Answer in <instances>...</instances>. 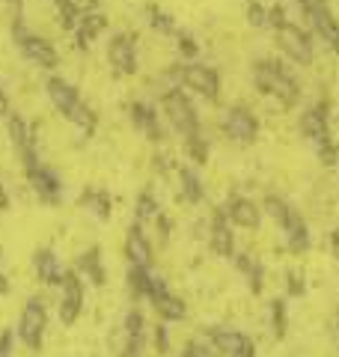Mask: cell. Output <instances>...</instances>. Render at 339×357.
<instances>
[{
	"mask_svg": "<svg viewBox=\"0 0 339 357\" xmlns=\"http://www.w3.org/2000/svg\"><path fill=\"white\" fill-rule=\"evenodd\" d=\"M13 39L18 45V51L24 54L27 63L39 66V69H56V66H60V54H56V48L45 36L33 33L21 15H15V21H13Z\"/></svg>",
	"mask_w": 339,
	"mask_h": 357,
	"instance_id": "1",
	"label": "cell"
},
{
	"mask_svg": "<svg viewBox=\"0 0 339 357\" xmlns=\"http://www.w3.org/2000/svg\"><path fill=\"white\" fill-rule=\"evenodd\" d=\"M253 77H256V86L262 89V93L277 96L282 107H292V105L298 102L301 86H298V81H295V77H292L286 69H282L280 63H274V60H262V63L256 66Z\"/></svg>",
	"mask_w": 339,
	"mask_h": 357,
	"instance_id": "2",
	"label": "cell"
},
{
	"mask_svg": "<svg viewBox=\"0 0 339 357\" xmlns=\"http://www.w3.org/2000/svg\"><path fill=\"white\" fill-rule=\"evenodd\" d=\"M161 107H164V116L167 122L173 126L182 137H194V134H199V116H197V110L194 105H190V98L185 96V89H167V93L161 96Z\"/></svg>",
	"mask_w": 339,
	"mask_h": 357,
	"instance_id": "3",
	"label": "cell"
},
{
	"mask_svg": "<svg viewBox=\"0 0 339 357\" xmlns=\"http://www.w3.org/2000/svg\"><path fill=\"white\" fill-rule=\"evenodd\" d=\"M45 328H48V307H45V301L42 298H27V304L18 316L21 342H24L30 351H39L42 340H45Z\"/></svg>",
	"mask_w": 339,
	"mask_h": 357,
	"instance_id": "4",
	"label": "cell"
},
{
	"mask_svg": "<svg viewBox=\"0 0 339 357\" xmlns=\"http://www.w3.org/2000/svg\"><path fill=\"white\" fill-rule=\"evenodd\" d=\"M81 310H84V280L77 271H66L63 274V283H60V321L63 325H75L81 319Z\"/></svg>",
	"mask_w": 339,
	"mask_h": 357,
	"instance_id": "5",
	"label": "cell"
},
{
	"mask_svg": "<svg viewBox=\"0 0 339 357\" xmlns=\"http://www.w3.org/2000/svg\"><path fill=\"white\" fill-rule=\"evenodd\" d=\"M220 128L235 143H253L259 134V122L247 107H226V114L220 116Z\"/></svg>",
	"mask_w": 339,
	"mask_h": 357,
	"instance_id": "6",
	"label": "cell"
},
{
	"mask_svg": "<svg viewBox=\"0 0 339 357\" xmlns=\"http://www.w3.org/2000/svg\"><path fill=\"white\" fill-rule=\"evenodd\" d=\"M182 84L188 89H194L197 96L209 98V102H214V98L220 96V77H218V72H214L211 66H202V63L182 66Z\"/></svg>",
	"mask_w": 339,
	"mask_h": 357,
	"instance_id": "7",
	"label": "cell"
},
{
	"mask_svg": "<svg viewBox=\"0 0 339 357\" xmlns=\"http://www.w3.org/2000/svg\"><path fill=\"white\" fill-rule=\"evenodd\" d=\"M6 134H9V143H13L15 152H18V158L24 161V167L39 161L36 143H33V128H30V122L24 116H21V114H9L6 116Z\"/></svg>",
	"mask_w": 339,
	"mask_h": 357,
	"instance_id": "8",
	"label": "cell"
},
{
	"mask_svg": "<svg viewBox=\"0 0 339 357\" xmlns=\"http://www.w3.org/2000/svg\"><path fill=\"white\" fill-rule=\"evenodd\" d=\"M24 170H27V182H30V188H33V194H36L42 203H56V199L63 197V182H60V176H56L48 164L36 161V164L24 167Z\"/></svg>",
	"mask_w": 339,
	"mask_h": 357,
	"instance_id": "9",
	"label": "cell"
},
{
	"mask_svg": "<svg viewBox=\"0 0 339 357\" xmlns=\"http://www.w3.org/2000/svg\"><path fill=\"white\" fill-rule=\"evenodd\" d=\"M277 45L282 48V54H289L295 63H301V66L312 63V42L301 27H295V24L277 27Z\"/></svg>",
	"mask_w": 339,
	"mask_h": 357,
	"instance_id": "10",
	"label": "cell"
},
{
	"mask_svg": "<svg viewBox=\"0 0 339 357\" xmlns=\"http://www.w3.org/2000/svg\"><path fill=\"white\" fill-rule=\"evenodd\" d=\"M107 60H110L116 75H134L137 72V45H134V36H128V33H116V36L107 42Z\"/></svg>",
	"mask_w": 339,
	"mask_h": 357,
	"instance_id": "11",
	"label": "cell"
},
{
	"mask_svg": "<svg viewBox=\"0 0 339 357\" xmlns=\"http://www.w3.org/2000/svg\"><path fill=\"white\" fill-rule=\"evenodd\" d=\"M303 9L310 13V21H312V27L315 33L324 39V45L331 48L333 54H339V21L331 15V9L324 6V0H307L303 3Z\"/></svg>",
	"mask_w": 339,
	"mask_h": 357,
	"instance_id": "12",
	"label": "cell"
},
{
	"mask_svg": "<svg viewBox=\"0 0 339 357\" xmlns=\"http://www.w3.org/2000/svg\"><path fill=\"white\" fill-rule=\"evenodd\" d=\"M45 96H48V102L56 107L60 116H69L75 110V105L81 102L77 86L72 81H66V77H60V75H51L48 81H45Z\"/></svg>",
	"mask_w": 339,
	"mask_h": 357,
	"instance_id": "13",
	"label": "cell"
},
{
	"mask_svg": "<svg viewBox=\"0 0 339 357\" xmlns=\"http://www.w3.org/2000/svg\"><path fill=\"white\" fill-rule=\"evenodd\" d=\"M209 340L218 345L223 357H256L253 342L247 340L244 333L232 331V328H218V331H211V337H209Z\"/></svg>",
	"mask_w": 339,
	"mask_h": 357,
	"instance_id": "14",
	"label": "cell"
},
{
	"mask_svg": "<svg viewBox=\"0 0 339 357\" xmlns=\"http://www.w3.org/2000/svg\"><path fill=\"white\" fill-rule=\"evenodd\" d=\"M33 271H36L42 286H51V289L60 286L63 283V274H66L60 259H56V253L51 248H42V250L33 253Z\"/></svg>",
	"mask_w": 339,
	"mask_h": 357,
	"instance_id": "15",
	"label": "cell"
},
{
	"mask_svg": "<svg viewBox=\"0 0 339 357\" xmlns=\"http://www.w3.org/2000/svg\"><path fill=\"white\" fill-rule=\"evenodd\" d=\"M126 253H128V262L131 265H143V268L152 265V244H149V238H146L140 220L128 229V236H126Z\"/></svg>",
	"mask_w": 339,
	"mask_h": 357,
	"instance_id": "16",
	"label": "cell"
},
{
	"mask_svg": "<svg viewBox=\"0 0 339 357\" xmlns=\"http://www.w3.org/2000/svg\"><path fill=\"white\" fill-rule=\"evenodd\" d=\"M107 27V15L98 13V9H84L81 13V21L75 27V36H77V48H86L93 39H98L101 33Z\"/></svg>",
	"mask_w": 339,
	"mask_h": 357,
	"instance_id": "17",
	"label": "cell"
},
{
	"mask_svg": "<svg viewBox=\"0 0 339 357\" xmlns=\"http://www.w3.org/2000/svg\"><path fill=\"white\" fill-rule=\"evenodd\" d=\"M211 250L223 256V259H229V256H235V238H232V229L229 223H226V211H214V220H211Z\"/></svg>",
	"mask_w": 339,
	"mask_h": 357,
	"instance_id": "18",
	"label": "cell"
},
{
	"mask_svg": "<svg viewBox=\"0 0 339 357\" xmlns=\"http://www.w3.org/2000/svg\"><path fill=\"white\" fill-rule=\"evenodd\" d=\"M226 218H229L235 227H241V229H256L259 227V206L250 203V199H244V197H232L229 199V206H226Z\"/></svg>",
	"mask_w": 339,
	"mask_h": 357,
	"instance_id": "19",
	"label": "cell"
},
{
	"mask_svg": "<svg viewBox=\"0 0 339 357\" xmlns=\"http://www.w3.org/2000/svg\"><path fill=\"white\" fill-rule=\"evenodd\" d=\"M131 122L137 126L149 140H161L164 137V128L161 122H158V114L152 105H143V102H134L131 105Z\"/></svg>",
	"mask_w": 339,
	"mask_h": 357,
	"instance_id": "20",
	"label": "cell"
},
{
	"mask_svg": "<svg viewBox=\"0 0 339 357\" xmlns=\"http://www.w3.org/2000/svg\"><path fill=\"white\" fill-rule=\"evenodd\" d=\"M75 271L81 274V277H89L96 286H105L107 280V274H105V265H101V250L98 248H89L84 250L81 256L75 259Z\"/></svg>",
	"mask_w": 339,
	"mask_h": 357,
	"instance_id": "21",
	"label": "cell"
},
{
	"mask_svg": "<svg viewBox=\"0 0 339 357\" xmlns=\"http://www.w3.org/2000/svg\"><path fill=\"white\" fill-rule=\"evenodd\" d=\"M301 134H303V137H310L312 143L331 140V137H327V114H324V107L303 110V116H301Z\"/></svg>",
	"mask_w": 339,
	"mask_h": 357,
	"instance_id": "22",
	"label": "cell"
},
{
	"mask_svg": "<svg viewBox=\"0 0 339 357\" xmlns=\"http://www.w3.org/2000/svg\"><path fill=\"white\" fill-rule=\"evenodd\" d=\"M152 307H155V312H158V319L161 321H182L188 316L185 301L170 295V292H161L158 298H152Z\"/></svg>",
	"mask_w": 339,
	"mask_h": 357,
	"instance_id": "23",
	"label": "cell"
},
{
	"mask_svg": "<svg viewBox=\"0 0 339 357\" xmlns=\"http://www.w3.org/2000/svg\"><path fill=\"white\" fill-rule=\"evenodd\" d=\"M286 241H289V250L292 253H303L310 248V229H307V223H303L295 211L289 215V220H286Z\"/></svg>",
	"mask_w": 339,
	"mask_h": 357,
	"instance_id": "24",
	"label": "cell"
},
{
	"mask_svg": "<svg viewBox=\"0 0 339 357\" xmlns=\"http://www.w3.org/2000/svg\"><path fill=\"white\" fill-rule=\"evenodd\" d=\"M143 312L140 310H131L126 316V337H128V345L126 351L128 354H137L140 357V349H143Z\"/></svg>",
	"mask_w": 339,
	"mask_h": 357,
	"instance_id": "25",
	"label": "cell"
},
{
	"mask_svg": "<svg viewBox=\"0 0 339 357\" xmlns=\"http://www.w3.org/2000/svg\"><path fill=\"white\" fill-rule=\"evenodd\" d=\"M179 178H182V197L188 203H202V197H206V188H202V178L197 176V170H190V167H182L179 170Z\"/></svg>",
	"mask_w": 339,
	"mask_h": 357,
	"instance_id": "26",
	"label": "cell"
},
{
	"mask_svg": "<svg viewBox=\"0 0 339 357\" xmlns=\"http://www.w3.org/2000/svg\"><path fill=\"white\" fill-rule=\"evenodd\" d=\"M66 119H69L72 126L84 134V137H89V134L96 131V122H98V119H96V110H93V107H86L84 102H77L75 110H72V114L66 116Z\"/></svg>",
	"mask_w": 339,
	"mask_h": 357,
	"instance_id": "27",
	"label": "cell"
},
{
	"mask_svg": "<svg viewBox=\"0 0 339 357\" xmlns=\"http://www.w3.org/2000/svg\"><path fill=\"white\" fill-rule=\"evenodd\" d=\"M149 280H152V271L143 265H131L128 268V289L134 298H149Z\"/></svg>",
	"mask_w": 339,
	"mask_h": 357,
	"instance_id": "28",
	"label": "cell"
},
{
	"mask_svg": "<svg viewBox=\"0 0 339 357\" xmlns=\"http://www.w3.org/2000/svg\"><path fill=\"white\" fill-rule=\"evenodd\" d=\"M81 206L84 208H89L96 218H101V220H107L110 218V197L105 194V191H84V197H81Z\"/></svg>",
	"mask_w": 339,
	"mask_h": 357,
	"instance_id": "29",
	"label": "cell"
},
{
	"mask_svg": "<svg viewBox=\"0 0 339 357\" xmlns=\"http://www.w3.org/2000/svg\"><path fill=\"white\" fill-rule=\"evenodd\" d=\"M134 215H137V220H140V223H143V220L158 218V199H155L149 191H143V194L137 197V206H134Z\"/></svg>",
	"mask_w": 339,
	"mask_h": 357,
	"instance_id": "30",
	"label": "cell"
},
{
	"mask_svg": "<svg viewBox=\"0 0 339 357\" xmlns=\"http://www.w3.org/2000/svg\"><path fill=\"white\" fill-rule=\"evenodd\" d=\"M265 211H268L271 218H274V223H280V229L286 227V220H289V215H292V208L282 203L280 197H268V199H265Z\"/></svg>",
	"mask_w": 339,
	"mask_h": 357,
	"instance_id": "31",
	"label": "cell"
},
{
	"mask_svg": "<svg viewBox=\"0 0 339 357\" xmlns=\"http://www.w3.org/2000/svg\"><path fill=\"white\" fill-rule=\"evenodd\" d=\"M185 146H188V155L194 158V164H206V161H209V143L202 140V134H194V137H188Z\"/></svg>",
	"mask_w": 339,
	"mask_h": 357,
	"instance_id": "32",
	"label": "cell"
},
{
	"mask_svg": "<svg viewBox=\"0 0 339 357\" xmlns=\"http://www.w3.org/2000/svg\"><path fill=\"white\" fill-rule=\"evenodd\" d=\"M149 24H152V30H158V33H176L173 18H170L167 13H161V9H155V6H149Z\"/></svg>",
	"mask_w": 339,
	"mask_h": 357,
	"instance_id": "33",
	"label": "cell"
},
{
	"mask_svg": "<svg viewBox=\"0 0 339 357\" xmlns=\"http://www.w3.org/2000/svg\"><path fill=\"white\" fill-rule=\"evenodd\" d=\"M271 316H274V337H286V304L282 301H274V307H271Z\"/></svg>",
	"mask_w": 339,
	"mask_h": 357,
	"instance_id": "34",
	"label": "cell"
},
{
	"mask_svg": "<svg viewBox=\"0 0 339 357\" xmlns=\"http://www.w3.org/2000/svg\"><path fill=\"white\" fill-rule=\"evenodd\" d=\"M188 351H190V357H223L220 349L211 340H206V342H190Z\"/></svg>",
	"mask_w": 339,
	"mask_h": 357,
	"instance_id": "35",
	"label": "cell"
},
{
	"mask_svg": "<svg viewBox=\"0 0 339 357\" xmlns=\"http://www.w3.org/2000/svg\"><path fill=\"white\" fill-rule=\"evenodd\" d=\"M247 21H250V27H265L268 24V13L259 3H250L247 6Z\"/></svg>",
	"mask_w": 339,
	"mask_h": 357,
	"instance_id": "36",
	"label": "cell"
},
{
	"mask_svg": "<svg viewBox=\"0 0 339 357\" xmlns=\"http://www.w3.org/2000/svg\"><path fill=\"white\" fill-rule=\"evenodd\" d=\"M179 54H182V57H185V60H194V57H197V54H199V48H197V42H194V39H190V36H185V33H182V36H179Z\"/></svg>",
	"mask_w": 339,
	"mask_h": 357,
	"instance_id": "37",
	"label": "cell"
},
{
	"mask_svg": "<svg viewBox=\"0 0 339 357\" xmlns=\"http://www.w3.org/2000/svg\"><path fill=\"white\" fill-rule=\"evenodd\" d=\"M13 345H15V333L0 331V357H13Z\"/></svg>",
	"mask_w": 339,
	"mask_h": 357,
	"instance_id": "38",
	"label": "cell"
},
{
	"mask_svg": "<svg viewBox=\"0 0 339 357\" xmlns=\"http://www.w3.org/2000/svg\"><path fill=\"white\" fill-rule=\"evenodd\" d=\"M155 349H158V354H164L170 349V337H167V328L164 325L155 328Z\"/></svg>",
	"mask_w": 339,
	"mask_h": 357,
	"instance_id": "39",
	"label": "cell"
},
{
	"mask_svg": "<svg viewBox=\"0 0 339 357\" xmlns=\"http://www.w3.org/2000/svg\"><path fill=\"white\" fill-rule=\"evenodd\" d=\"M247 277H250V289H253V292L256 295L262 292V265H253L250 271H247Z\"/></svg>",
	"mask_w": 339,
	"mask_h": 357,
	"instance_id": "40",
	"label": "cell"
},
{
	"mask_svg": "<svg viewBox=\"0 0 339 357\" xmlns=\"http://www.w3.org/2000/svg\"><path fill=\"white\" fill-rule=\"evenodd\" d=\"M319 152H322V161H324V164H333V161H336V146H333L331 140L319 143Z\"/></svg>",
	"mask_w": 339,
	"mask_h": 357,
	"instance_id": "41",
	"label": "cell"
},
{
	"mask_svg": "<svg viewBox=\"0 0 339 357\" xmlns=\"http://www.w3.org/2000/svg\"><path fill=\"white\" fill-rule=\"evenodd\" d=\"M268 24H274V27H282V24H289L286 21V13H282V6H274L268 13Z\"/></svg>",
	"mask_w": 339,
	"mask_h": 357,
	"instance_id": "42",
	"label": "cell"
},
{
	"mask_svg": "<svg viewBox=\"0 0 339 357\" xmlns=\"http://www.w3.org/2000/svg\"><path fill=\"white\" fill-rule=\"evenodd\" d=\"M9 114H13V107H9V96H6L3 84H0V119H6Z\"/></svg>",
	"mask_w": 339,
	"mask_h": 357,
	"instance_id": "43",
	"label": "cell"
},
{
	"mask_svg": "<svg viewBox=\"0 0 339 357\" xmlns=\"http://www.w3.org/2000/svg\"><path fill=\"white\" fill-rule=\"evenodd\" d=\"M289 292L292 295H303V283L298 280V274H289Z\"/></svg>",
	"mask_w": 339,
	"mask_h": 357,
	"instance_id": "44",
	"label": "cell"
},
{
	"mask_svg": "<svg viewBox=\"0 0 339 357\" xmlns=\"http://www.w3.org/2000/svg\"><path fill=\"white\" fill-rule=\"evenodd\" d=\"M3 208H9V194H6V188L0 185V211H3Z\"/></svg>",
	"mask_w": 339,
	"mask_h": 357,
	"instance_id": "45",
	"label": "cell"
},
{
	"mask_svg": "<svg viewBox=\"0 0 339 357\" xmlns=\"http://www.w3.org/2000/svg\"><path fill=\"white\" fill-rule=\"evenodd\" d=\"M6 292H9V277L0 271V295H6Z\"/></svg>",
	"mask_w": 339,
	"mask_h": 357,
	"instance_id": "46",
	"label": "cell"
},
{
	"mask_svg": "<svg viewBox=\"0 0 339 357\" xmlns=\"http://www.w3.org/2000/svg\"><path fill=\"white\" fill-rule=\"evenodd\" d=\"M331 241H333V253L339 256V232H333V236H331Z\"/></svg>",
	"mask_w": 339,
	"mask_h": 357,
	"instance_id": "47",
	"label": "cell"
},
{
	"mask_svg": "<svg viewBox=\"0 0 339 357\" xmlns=\"http://www.w3.org/2000/svg\"><path fill=\"white\" fill-rule=\"evenodd\" d=\"M3 3H9L13 9H21V3H24V0H3Z\"/></svg>",
	"mask_w": 339,
	"mask_h": 357,
	"instance_id": "48",
	"label": "cell"
},
{
	"mask_svg": "<svg viewBox=\"0 0 339 357\" xmlns=\"http://www.w3.org/2000/svg\"><path fill=\"white\" fill-rule=\"evenodd\" d=\"M54 3H56V6H63V3H72V0H54Z\"/></svg>",
	"mask_w": 339,
	"mask_h": 357,
	"instance_id": "49",
	"label": "cell"
},
{
	"mask_svg": "<svg viewBox=\"0 0 339 357\" xmlns=\"http://www.w3.org/2000/svg\"><path fill=\"white\" fill-rule=\"evenodd\" d=\"M122 357H137V354H128V351H126V354H122Z\"/></svg>",
	"mask_w": 339,
	"mask_h": 357,
	"instance_id": "50",
	"label": "cell"
},
{
	"mask_svg": "<svg viewBox=\"0 0 339 357\" xmlns=\"http://www.w3.org/2000/svg\"><path fill=\"white\" fill-rule=\"evenodd\" d=\"M182 357H190V351H188V349H185V354H182Z\"/></svg>",
	"mask_w": 339,
	"mask_h": 357,
	"instance_id": "51",
	"label": "cell"
},
{
	"mask_svg": "<svg viewBox=\"0 0 339 357\" xmlns=\"http://www.w3.org/2000/svg\"><path fill=\"white\" fill-rule=\"evenodd\" d=\"M298 3H301V6H303V3H307V0H298Z\"/></svg>",
	"mask_w": 339,
	"mask_h": 357,
	"instance_id": "52",
	"label": "cell"
},
{
	"mask_svg": "<svg viewBox=\"0 0 339 357\" xmlns=\"http://www.w3.org/2000/svg\"><path fill=\"white\" fill-rule=\"evenodd\" d=\"M336 331H339V325H336Z\"/></svg>",
	"mask_w": 339,
	"mask_h": 357,
	"instance_id": "53",
	"label": "cell"
}]
</instances>
